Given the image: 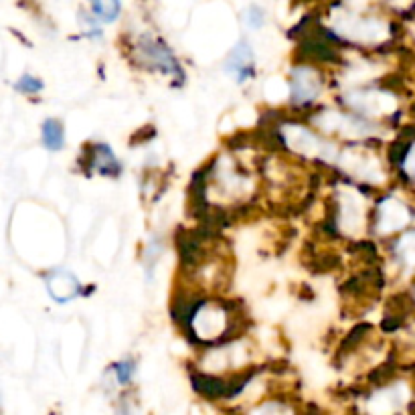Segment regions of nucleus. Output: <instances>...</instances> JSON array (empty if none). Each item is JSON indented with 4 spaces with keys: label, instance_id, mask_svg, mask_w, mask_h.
Instances as JSON below:
<instances>
[{
    "label": "nucleus",
    "instance_id": "nucleus-14",
    "mask_svg": "<svg viewBox=\"0 0 415 415\" xmlns=\"http://www.w3.org/2000/svg\"><path fill=\"white\" fill-rule=\"evenodd\" d=\"M401 138H410V140H415V128L414 126H405L403 130H401V134H399Z\"/></svg>",
    "mask_w": 415,
    "mask_h": 415
},
{
    "label": "nucleus",
    "instance_id": "nucleus-3",
    "mask_svg": "<svg viewBox=\"0 0 415 415\" xmlns=\"http://www.w3.org/2000/svg\"><path fill=\"white\" fill-rule=\"evenodd\" d=\"M47 290H49L53 300H57L59 304H65V302H71L73 298L79 296L81 284L71 272L55 270L47 276Z\"/></svg>",
    "mask_w": 415,
    "mask_h": 415
},
{
    "label": "nucleus",
    "instance_id": "nucleus-8",
    "mask_svg": "<svg viewBox=\"0 0 415 415\" xmlns=\"http://www.w3.org/2000/svg\"><path fill=\"white\" fill-rule=\"evenodd\" d=\"M92 2L93 14L105 23H114L120 16L122 4L120 0H90Z\"/></svg>",
    "mask_w": 415,
    "mask_h": 415
},
{
    "label": "nucleus",
    "instance_id": "nucleus-1",
    "mask_svg": "<svg viewBox=\"0 0 415 415\" xmlns=\"http://www.w3.org/2000/svg\"><path fill=\"white\" fill-rule=\"evenodd\" d=\"M142 45H140V51H142V57H144V61L146 63H150L154 69H158V71H162V73H168V75H183V71H181V67H179V63H177V59H175V55L166 49V47L162 45L160 41H156V39H144V41H140Z\"/></svg>",
    "mask_w": 415,
    "mask_h": 415
},
{
    "label": "nucleus",
    "instance_id": "nucleus-10",
    "mask_svg": "<svg viewBox=\"0 0 415 415\" xmlns=\"http://www.w3.org/2000/svg\"><path fill=\"white\" fill-rule=\"evenodd\" d=\"M16 90L23 93H39L43 90V81L33 75H23L16 84Z\"/></svg>",
    "mask_w": 415,
    "mask_h": 415
},
{
    "label": "nucleus",
    "instance_id": "nucleus-6",
    "mask_svg": "<svg viewBox=\"0 0 415 415\" xmlns=\"http://www.w3.org/2000/svg\"><path fill=\"white\" fill-rule=\"evenodd\" d=\"M93 168L101 175H116L120 171V164L114 156V152L108 146H95V154H93Z\"/></svg>",
    "mask_w": 415,
    "mask_h": 415
},
{
    "label": "nucleus",
    "instance_id": "nucleus-12",
    "mask_svg": "<svg viewBox=\"0 0 415 415\" xmlns=\"http://www.w3.org/2000/svg\"><path fill=\"white\" fill-rule=\"evenodd\" d=\"M247 25L251 29H260L264 25V12L260 8H249L247 10Z\"/></svg>",
    "mask_w": 415,
    "mask_h": 415
},
{
    "label": "nucleus",
    "instance_id": "nucleus-15",
    "mask_svg": "<svg viewBox=\"0 0 415 415\" xmlns=\"http://www.w3.org/2000/svg\"><path fill=\"white\" fill-rule=\"evenodd\" d=\"M410 410H412V412H415V403H414V405H412V407H410Z\"/></svg>",
    "mask_w": 415,
    "mask_h": 415
},
{
    "label": "nucleus",
    "instance_id": "nucleus-9",
    "mask_svg": "<svg viewBox=\"0 0 415 415\" xmlns=\"http://www.w3.org/2000/svg\"><path fill=\"white\" fill-rule=\"evenodd\" d=\"M410 150H412V140H410V142H393V144L389 146V158H391L393 162L401 164V162L405 160V156L410 154Z\"/></svg>",
    "mask_w": 415,
    "mask_h": 415
},
{
    "label": "nucleus",
    "instance_id": "nucleus-4",
    "mask_svg": "<svg viewBox=\"0 0 415 415\" xmlns=\"http://www.w3.org/2000/svg\"><path fill=\"white\" fill-rule=\"evenodd\" d=\"M225 69L231 77L239 84L251 79L255 75V59H253V51L247 43H239L227 57V63H225Z\"/></svg>",
    "mask_w": 415,
    "mask_h": 415
},
{
    "label": "nucleus",
    "instance_id": "nucleus-13",
    "mask_svg": "<svg viewBox=\"0 0 415 415\" xmlns=\"http://www.w3.org/2000/svg\"><path fill=\"white\" fill-rule=\"evenodd\" d=\"M401 326V318L399 316H389L383 320V330L385 332H391V330H397Z\"/></svg>",
    "mask_w": 415,
    "mask_h": 415
},
{
    "label": "nucleus",
    "instance_id": "nucleus-11",
    "mask_svg": "<svg viewBox=\"0 0 415 415\" xmlns=\"http://www.w3.org/2000/svg\"><path fill=\"white\" fill-rule=\"evenodd\" d=\"M116 375H118V381H120L122 385L130 383V379H132V375H134V367H132V363H130V361L120 363V365L116 367Z\"/></svg>",
    "mask_w": 415,
    "mask_h": 415
},
{
    "label": "nucleus",
    "instance_id": "nucleus-7",
    "mask_svg": "<svg viewBox=\"0 0 415 415\" xmlns=\"http://www.w3.org/2000/svg\"><path fill=\"white\" fill-rule=\"evenodd\" d=\"M43 144L49 150H61L65 146V130L61 122L45 120L43 122Z\"/></svg>",
    "mask_w": 415,
    "mask_h": 415
},
{
    "label": "nucleus",
    "instance_id": "nucleus-5",
    "mask_svg": "<svg viewBox=\"0 0 415 415\" xmlns=\"http://www.w3.org/2000/svg\"><path fill=\"white\" fill-rule=\"evenodd\" d=\"M320 93V79L310 69H296L292 73V99L296 103H308Z\"/></svg>",
    "mask_w": 415,
    "mask_h": 415
},
{
    "label": "nucleus",
    "instance_id": "nucleus-2",
    "mask_svg": "<svg viewBox=\"0 0 415 415\" xmlns=\"http://www.w3.org/2000/svg\"><path fill=\"white\" fill-rule=\"evenodd\" d=\"M286 144L304 156H328V144H323L314 134H310L302 126H286L284 128Z\"/></svg>",
    "mask_w": 415,
    "mask_h": 415
}]
</instances>
